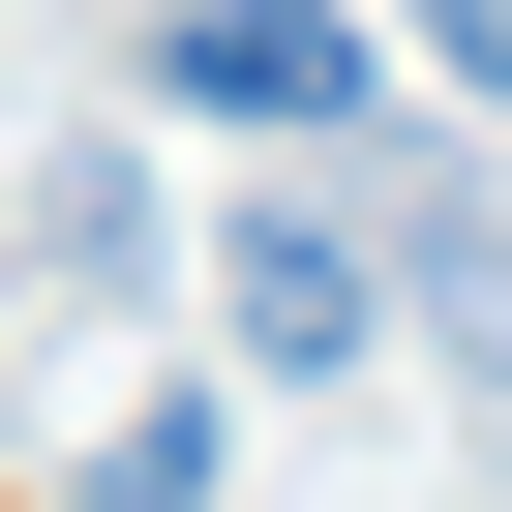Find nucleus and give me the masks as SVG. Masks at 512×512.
Here are the masks:
<instances>
[{
    "instance_id": "f257e3e1",
    "label": "nucleus",
    "mask_w": 512,
    "mask_h": 512,
    "mask_svg": "<svg viewBox=\"0 0 512 512\" xmlns=\"http://www.w3.org/2000/svg\"><path fill=\"white\" fill-rule=\"evenodd\" d=\"M392 61H362V0H181L151 31V121H272V151H332Z\"/></svg>"
},
{
    "instance_id": "f03ea898",
    "label": "nucleus",
    "mask_w": 512,
    "mask_h": 512,
    "mask_svg": "<svg viewBox=\"0 0 512 512\" xmlns=\"http://www.w3.org/2000/svg\"><path fill=\"white\" fill-rule=\"evenodd\" d=\"M211 332H241V362H272V392H332V362L392 332V272H362V241H332V211L272 181V211H241V241H211Z\"/></svg>"
},
{
    "instance_id": "7ed1b4c3",
    "label": "nucleus",
    "mask_w": 512,
    "mask_h": 512,
    "mask_svg": "<svg viewBox=\"0 0 512 512\" xmlns=\"http://www.w3.org/2000/svg\"><path fill=\"white\" fill-rule=\"evenodd\" d=\"M422 302H452V332L512 362V241H452V211H422Z\"/></svg>"
}]
</instances>
